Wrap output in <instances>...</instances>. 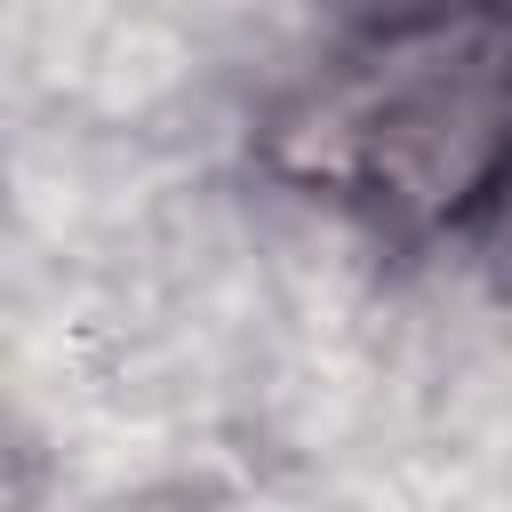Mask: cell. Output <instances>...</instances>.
<instances>
[{
	"label": "cell",
	"instance_id": "1",
	"mask_svg": "<svg viewBox=\"0 0 512 512\" xmlns=\"http://www.w3.org/2000/svg\"><path fill=\"white\" fill-rule=\"evenodd\" d=\"M296 160L312 176L360 184L408 224L464 216L512 176V24H408L376 64L344 72L320 96Z\"/></svg>",
	"mask_w": 512,
	"mask_h": 512
}]
</instances>
